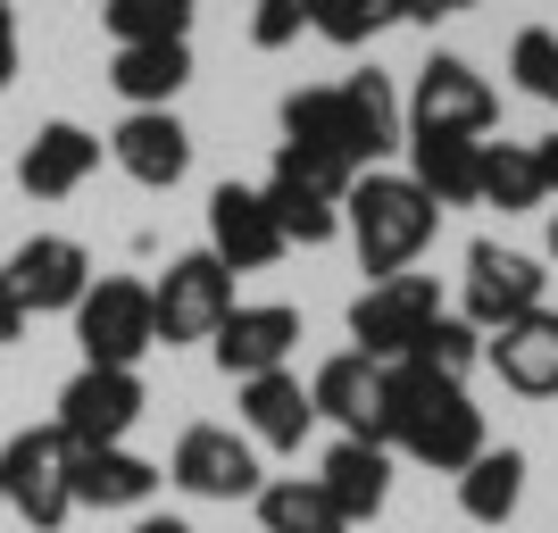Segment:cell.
Returning <instances> with one entry per match:
<instances>
[{
	"label": "cell",
	"mask_w": 558,
	"mask_h": 533,
	"mask_svg": "<svg viewBox=\"0 0 558 533\" xmlns=\"http://www.w3.org/2000/svg\"><path fill=\"white\" fill-rule=\"evenodd\" d=\"M384 450L434 467V475H459V467L484 450V409L466 400L459 375L392 359V367H384Z\"/></svg>",
	"instance_id": "1"
},
{
	"label": "cell",
	"mask_w": 558,
	"mask_h": 533,
	"mask_svg": "<svg viewBox=\"0 0 558 533\" xmlns=\"http://www.w3.org/2000/svg\"><path fill=\"white\" fill-rule=\"evenodd\" d=\"M434 226H442V209H434L409 175H392V167L350 175V192H342V233H350V251H359V267H367V283L409 276V267L425 258V242H434Z\"/></svg>",
	"instance_id": "2"
},
{
	"label": "cell",
	"mask_w": 558,
	"mask_h": 533,
	"mask_svg": "<svg viewBox=\"0 0 558 533\" xmlns=\"http://www.w3.org/2000/svg\"><path fill=\"white\" fill-rule=\"evenodd\" d=\"M0 509H17L34 533H59L75 517V441L59 425H25L0 441Z\"/></svg>",
	"instance_id": "3"
},
{
	"label": "cell",
	"mask_w": 558,
	"mask_h": 533,
	"mask_svg": "<svg viewBox=\"0 0 558 533\" xmlns=\"http://www.w3.org/2000/svg\"><path fill=\"white\" fill-rule=\"evenodd\" d=\"M84 292H93V251L75 233H25L17 251H9V267H0V301L17 308L25 325L68 317Z\"/></svg>",
	"instance_id": "4"
},
{
	"label": "cell",
	"mask_w": 558,
	"mask_h": 533,
	"mask_svg": "<svg viewBox=\"0 0 558 533\" xmlns=\"http://www.w3.org/2000/svg\"><path fill=\"white\" fill-rule=\"evenodd\" d=\"M258 192H267V209H276L283 242H301V251H326L333 233H342V192H350V167L308 159V150H292V142H283Z\"/></svg>",
	"instance_id": "5"
},
{
	"label": "cell",
	"mask_w": 558,
	"mask_h": 533,
	"mask_svg": "<svg viewBox=\"0 0 558 533\" xmlns=\"http://www.w3.org/2000/svg\"><path fill=\"white\" fill-rule=\"evenodd\" d=\"M492 117H500V93H492L484 75H475V59H459V50H434V59L417 68V84H409V100H400V125H409V134L484 142Z\"/></svg>",
	"instance_id": "6"
},
{
	"label": "cell",
	"mask_w": 558,
	"mask_h": 533,
	"mask_svg": "<svg viewBox=\"0 0 558 533\" xmlns=\"http://www.w3.org/2000/svg\"><path fill=\"white\" fill-rule=\"evenodd\" d=\"M68 317H75V342H84V367H142L159 350L150 283H134V276H93V292Z\"/></svg>",
	"instance_id": "7"
},
{
	"label": "cell",
	"mask_w": 558,
	"mask_h": 533,
	"mask_svg": "<svg viewBox=\"0 0 558 533\" xmlns=\"http://www.w3.org/2000/svg\"><path fill=\"white\" fill-rule=\"evenodd\" d=\"M233 267L217 251H184V258H167V276L150 283V325H159V342H209L217 325L233 317Z\"/></svg>",
	"instance_id": "8"
},
{
	"label": "cell",
	"mask_w": 558,
	"mask_h": 533,
	"mask_svg": "<svg viewBox=\"0 0 558 533\" xmlns=\"http://www.w3.org/2000/svg\"><path fill=\"white\" fill-rule=\"evenodd\" d=\"M175 492H192V500H258V484H267V467H258V441L233 434V425H184V441H175V459L159 467Z\"/></svg>",
	"instance_id": "9"
},
{
	"label": "cell",
	"mask_w": 558,
	"mask_h": 533,
	"mask_svg": "<svg viewBox=\"0 0 558 533\" xmlns=\"http://www.w3.org/2000/svg\"><path fill=\"white\" fill-rule=\"evenodd\" d=\"M434 317H442V283L434 276H384V283H367V292L350 301V342L367 350L375 367H392V359L417 350V334Z\"/></svg>",
	"instance_id": "10"
},
{
	"label": "cell",
	"mask_w": 558,
	"mask_h": 533,
	"mask_svg": "<svg viewBox=\"0 0 558 533\" xmlns=\"http://www.w3.org/2000/svg\"><path fill=\"white\" fill-rule=\"evenodd\" d=\"M142 409H150V392H142L134 367H75L68 384H59V434L75 441V450H100V441H125L142 425Z\"/></svg>",
	"instance_id": "11"
},
{
	"label": "cell",
	"mask_w": 558,
	"mask_h": 533,
	"mask_svg": "<svg viewBox=\"0 0 558 533\" xmlns=\"http://www.w3.org/2000/svg\"><path fill=\"white\" fill-rule=\"evenodd\" d=\"M542 292H550V276H542L534 251H509V242H475L466 251V276H459V317L475 325V334H500L509 317H525V308H542Z\"/></svg>",
	"instance_id": "12"
},
{
	"label": "cell",
	"mask_w": 558,
	"mask_h": 533,
	"mask_svg": "<svg viewBox=\"0 0 558 533\" xmlns=\"http://www.w3.org/2000/svg\"><path fill=\"white\" fill-rule=\"evenodd\" d=\"M209 251L226 258L233 276H258V267H276L292 242H283V226H276V209H267L258 184H217L209 192Z\"/></svg>",
	"instance_id": "13"
},
{
	"label": "cell",
	"mask_w": 558,
	"mask_h": 533,
	"mask_svg": "<svg viewBox=\"0 0 558 533\" xmlns=\"http://www.w3.org/2000/svg\"><path fill=\"white\" fill-rule=\"evenodd\" d=\"M292 350H301V308H283V301L233 308L209 334L217 375H233V384H251V375H267V367H292Z\"/></svg>",
	"instance_id": "14"
},
{
	"label": "cell",
	"mask_w": 558,
	"mask_h": 533,
	"mask_svg": "<svg viewBox=\"0 0 558 533\" xmlns=\"http://www.w3.org/2000/svg\"><path fill=\"white\" fill-rule=\"evenodd\" d=\"M109 159L134 175L142 192H175L192 175V134L175 109H125L109 134Z\"/></svg>",
	"instance_id": "15"
},
{
	"label": "cell",
	"mask_w": 558,
	"mask_h": 533,
	"mask_svg": "<svg viewBox=\"0 0 558 533\" xmlns=\"http://www.w3.org/2000/svg\"><path fill=\"white\" fill-rule=\"evenodd\" d=\"M109 142L84 134L75 117H50V125H34V142L17 150V184L34 192V201H75V192L93 184V167Z\"/></svg>",
	"instance_id": "16"
},
{
	"label": "cell",
	"mask_w": 558,
	"mask_h": 533,
	"mask_svg": "<svg viewBox=\"0 0 558 533\" xmlns=\"http://www.w3.org/2000/svg\"><path fill=\"white\" fill-rule=\"evenodd\" d=\"M484 367L509 384L517 400H550L558 392V317L550 308H525L500 334H484Z\"/></svg>",
	"instance_id": "17"
},
{
	"label": "cell",
	"mask_w": 558,
	"mask_h": 533,
	"mask_svg": "<svg viewBox=\"0 0 558 533\" xmlns=\"http://www.w3.org/2000/svg\"><path fill=\"white\" fill-rule=\"evenodd\" d=\"M308 400L317 417H333L350 441H384V367L367 350H333L326 367L308 375Z\"/></svg>",
	"instance_id": "18"
},
{
	"label": "cell",
	"mask_w": 558,
	"mask_h": 533,
	"mask_svg": "<svg viewBox=\"0 0 558 533\" xmlns=\"http://www.w3.org/2000/svg\"><path fill=\"white\" fill-rule=\"evenodd\" d=\"M317 492L342 509V525H375L384 500H392V450H384V441H350L342 434L326 450V467H317Z\"/></svg>",
	"instance_id": "19"
},
{
	"label": "cell",
	"mask_w": 558,
	"mask_h": 533,
	"mask_svg": "<svg viewBox=\"0 0 558 533\" xmlns=\"http://www.w3.org/2000/svg\"><path fill=\"white\" fill-rule=\"evenodd\" d=\"M242 434L258 441V450H301L308 434H317V400H308V384L292 367H267L242 384Z\"/></svg>",
	"instance_id": "20"
},
{
	"label": "cell",
	"mask_w": 558,
	"mask_h": 533,
	"mask_svg": "<svg viewBox=\"0 0 558 533\" xmlns=\"http://www.w3.org/2000/svg\"><path fill=\"white\" fill-rule=\"evenodd\" d=\"M400 150H409V184H417L434 209H475L484 142H466V134H400Z\"/></svg>",
	"instance_id": "21"
},
{
	"label": "cell",
	"mask_w": 558,
	"mask_h": 533,
	"mask_svg": "<svg viewBox=\"0 0 558 533\" xmlns=\"http://www.w3.org/2000/svg\"><path fill=\"white\" fill-rule=\"evenodd\" d=\"M109 84L125 109H175V93L192 84V43H117Z\"/></svg>",
	"instance_id": "22"
},
{
	"label": "cell",
	"mask_w": 558,
	"mask_h": 533,
	"mask_svg": "<svg viewBox=\"0 0 558 533\" xmlns=\"http://www.w3.org/2000/svg\"><path fill=\"white\" fill-rule=\"evenodd\" d=\"M167 475L125 441H100V450H75V509H142Z\"/></svg>",
	"instance_id": "23"
},
{
	"label": "cell",
	"mask_w": 558,
	"mask_h": 533,
	"mask_svg": "<svg viewBox=\"0 0 558 533\" xmlns=\"http://www.w3.org/2000/svg\"><path fill=\"white\" fill-rule=\"evenodd\" d=\"M283 142L308 150V159H333L359 175V142H350V117H342V93L333 84H301V93H283Z\"/></svg>",
	"instance_id": "24"
},
{
	"label": "cell",
	"mask_w": 558,
	"mask_h": 533,
	"mask_svg": "<svg viewBox=\"0 0 558 533\" xmlns=\"http://www.w3.org/2000/svg\"><path fill=\"white\" fill-rule=\"evenodd\" d=\"M333 93H342V117H350V142H359V175H367V167H384L400 150V134H409V125H400V93H392V75H350V84H333Z\"/></svg>",
	"instance_id": "25"
},
{
	"label": "cell",
	"mask_w": 558,
	"mask_h": 533,
	"mask_svg": "<svg viewBox=\"0 0 558 533\" xmlns=\"http://www.w3.org/2000/svg\"><path fill=\"white\" fill-rule=\"evenodd\" d=\"M517 500H525V450H475L459 467V517L466 525H509Z\"/></svg>",
	"instance_id": "26"
},
{
	"label": "cell",
	"mask_w": 558,
	"mask_h": 533,
	"mask_svg": "<svg viewBox=\"0 0 558 533\" xmlns=\"http://www.w3.org/2000/svg\"><path fill=\"white\" fill-rule=\"evenodd\" d=\"M251 509H258V533H350L342 509L317 492V475H267Z\"/></svg>",
	"instance_id": "27"
},
{
	"label": "cell",
	"mask_w": 558,
	"mask_h": 533,
	"mask_svg": "<svg viewBox=\"0 0 558 533\" xmlns=\"http://www.w3.org/2000/svg\"><path fill=\"white\" fill-rule=\"evenodd\" d=\"M475 201H492L500 217H534L550 192H542L534 142H484V175H475Z\"/></svg>",
	"instance_id": "28"
},
{
	"label": "cell",
	"mask_w": 558,
	"mask_h": 533,
	"mask_svg": "<svg viewBox=\"0 0 558 533\" xmlns=\"http://www.w3.org/2000/svg\"><path fill=\"white\" fill-rule=\"evenodd\" d=\"M201 0H100L109 43H192Z\"/></svg>",
	"instance_id": "29"
},
{
	"label": "cell",
	"mask_w": 558,
	"mask_h": 533,
	"mask_svg": "<svg viewBox=\"0 0 558 533\" xmlns=\"http://www.w3.org/2000/svg\"><path fill=\"white\" fill-rule=\"evenodd\" d=\"M384 25H400V0H317V25H308V34H326L333 50H367Z\"/></svg>",
	"instance_id": "30"
},
{
	"label": "cell",
	"mask_w": 558,
	"mask_h": 533,
	"mask_svg": "<svg viewBox=\"0 0 558 533\" xmlns=\"http://www.w3.org/2000/svg\"><path fill=\"white\" fill-rule=\"evenodd\" d=\"M475 359H484V334H475L466 317H450V308H442L434 325H425V334H417V350H409V367L459 375V384H466V367H475Z\"/></svg>",
	"instance_id": "31"
},
{
	"label": "cell",
	"mask_w": 558,
	"mask_h": 533,
	"mask_svg": "<svg viewBox=\"0 0 558 533\" xmlns=\"http://www.w3.org/2000/svg\"><path fill=\"white\" fill-rule=\"evenodd\" d=\"M509 75H517V93L542 100V109H558V34L550 25H525L509 43Z\"/></svg>",
	"instance_id": "32"
},
{
	"label": "cell",
	"mask_w": 558,
	"mask_h": 533,
	"mask_svg": "<svg viewBox=\"0 0 558 533\" xmlns=\"http://www.w3.org/2000/svg\"><path fill=\"white\" fill-rule=\"evenodd\" d=\"M317 25V0H258L251 9V50H292Z\"/></svg>",
	"instance_id": "33"
},
{
	"label": "cell",
	"mask_w": 558,
	"mask_h": 533,
	"mask_svg": "<svg viewBox=\"0 0 558 533\" xmlns=\"http://www.w3.org/2000/svg\"><path fill=\"white\" fill-rule=\"evenodd\" d=\"M475 0H400V17L409 25H442V17H466Z\"/></svg>",
	"instance_id": "34"
},
{
	"label": "cell",
	"mask_w": 558,
	"mask_h": 533,
	"mask_svg": "<svg viewBox=\"0 0 558 533\" xmlns=\"http://www.w3.org/2000/svg\"><path fill=\"white\" fill-rule=\"evenodd\" d=\"M9 84H17V9L0 0V93H9Z\"/></svg>",
	"instance_id": "35"
},
{
	"label": "cell",
	"mask_w": 558,
	"mask_h": 533,
	"mask_svg": "<svg viewBox=\"0 0 558 533\" xmlns=\"http://www.w3.org/2000/svg\"><path fill=\"white\" fill-rule=\"evenodd\" d=\"M534 167H542V192H558V134L534 142Z\"/></svg>",
	"instance_id": "36"
},
{
	"label": "cell",
	"mask_w": 558,
	"mask_h": 533,
	"mask_svg": "<svg viewBox=\"0 0 558 533\" xmlns=\"http://www.w3.org/2000/svg\"><path fill=\"white\" fill-rule=\"evenodd\" d=\"M9 342H25V317H17L9 301H0V350H9Z\"/></svg>",
	"instance_id": "37"
},
{
	"label": "cell",
	"mask_w": 558,
	"mask_h": 533,
	"mask_svg": "<svg viewBox=\"0 0 558 533\" xmlns=\"http://www.w3.org/2000/svg\"><path fill=\"white\" fill-rule=\"evenodd\" d=\"M134 533H192V525H184V517H142Z\"/></svg>",
	"instance_id": "38"
},
{
	"label": "cell",
	"mask_w": 558,
	"mask_h": 533,
	"mask_svg": "<svg viewBox=\"0 0 558 533\" xmlns=\"http://www.w3.org/2000/svg\"><path fill=\"white\" fill-rule=\"evenodd\" d=\"M550 258H558V209H550Z\"/></svg>",
	"instance_id": "39"
}]
</instances>
